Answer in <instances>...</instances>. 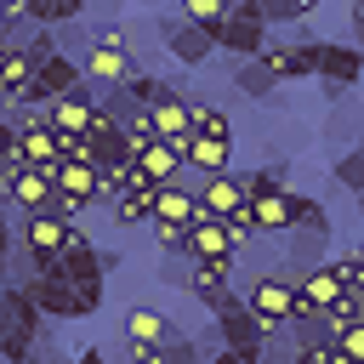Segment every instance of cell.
<instances>
[{"label":"cell","mask_w":364,"mask_h":364,"mask_svg":"<svg viewBox=\"0 0 364 364\" xmlns=\"http://www.w3.org/2000/svg\"><path fill=\"white\" fill-rule=\"evenodd\" d=\"M80 68H85V80H91V85H102V91L125 85V80H131L125 28H119V23H91V51L80 57Z\"/></svg>","instance_id":"1"},{"label":"cell","mask_w":364,"mask_h":364,"mask_svg":"<svg viewBox=\"0 0 364 364\" xmlns=\"http://www.w3.org/2000/svg\"><path fill=\"white\" fill-rule=\"evenodd\" d=\"M267 17H262V0H228V17H222V28H216V51H228L233 63H250V57H262V46H267Z\"/></svg>","instance_id":"2"},{"label":"cell","mask_w":364,"mask_h":364,"mask_svg":"<svg viewBox=\"0 0 364 364\" xmlns=\"http://www.w3.org/2000/svg\"><path fill=\"white\" fill-rule=\"evenodd\" d=\"M318 46H324V40H307V34H290V40H273V34H267V46H262L256 63L273 74V85L313 80V74H318Z\"/></svg>","instance_id":"3"},{"label":"cell","mask_w":364,"mask_h":364,"mask_svg":"<svg viewBox=\"0 0 364 364\" xmlns=\"http://www.w3.org/2000/svg\"><path fill=\"white\" fill-rule=\"evenodd\" d=\"M245 307L256 313V330L262 336H273V330H284L301 307H296V284H284L279 273H267V279H250L245 284Z\"/></svg>","instance_id":"4"},{"label":"cell","mask_w":364,"mask_h":364,"mask_svg":"<svg viewBox=\"0 0 364 364\" xmlns=\"http://www.w3.org/2000/svg\"><path fill=\"white\" fill-rule=\"evenodd\" d=\"M74 233H80L74 222H63V216L40 210V216H23V228H17V245L28 250V262H34V267H46V262H57V256L68 250V239H74Z\"/></svg>","instance_id":"5"},{"label":"cell","mask_w":364,"mask_h":364,"mask_svg":"<svg viewBox=\"0 0 364 364\" xmlns=\"http://www.w3.org/2000/svg\"><path fill=\"white\" fill-rule=\"evenodd\" d=\"M154 28H159V40H165V51L182 63V68H199V63H210V51H216V40L205 34V28H193V23H182L176 11H165V17H154Z\"/></svg>","instance_id":"6"},{"label":"cell","mask_w":364,"mask_h":364,"mask_svg":"<svg viewBox=\"0 0 364 364\" xmlns=\"http://www.w3.org/2000/svg\"><path fill=\"white\" fill-rule=\"evenodd\" d=\"M210 330L222 336V347H245V353H256V347H262L256 313L245 307V296H239V290H228V301H216V307H210Z\"/></svg>","instance_id":"7"},{"label":"cell","mask_w":364,"mask_h":364,"mask_svg":"<svg viewBox=\"0 0 364 364\" xmlns=\"http://www.w3.org/2000/svg\"><path fill=\"white\" fill-rule=\"evenodd\" d=\"M245 216L256 222V233H273V239H284V233L296 228V193H290V188L256 193V199H245Z\"/></svg>","instance_id":"8"},{"label":"cell","mask_w":364,"mask_h":364,"mask_svg":"<svg viewBox=\"0 0 364 364\" xmlns=\"http://www.w3.org/2000/svg\"><path fill=\"white\" fill-rule=\"evenodd\" d=\"M23 290H28V301L40 307L46 324H74L80 318V301H74V284L68 279H28Z\"/></svg>","instance_id":"9"},{"label":"cell","mask_w":364,"mask_h":364,"mask_svg":"<svg viewBox=\"0 0 364 364\" xmlns=\"http://www.w3.org/2000/svg\"><path fill=\"white\" fill-rule=\"evenodd\" d=\"M176 330H171V313H159V307H148V301H131L125 307V347L131 353H142V347H165Z\"/></svg>","instance_id":"10"},{"label":"cell","mask_w":364,"mask_h":364,"mask_svg":"<svg viewBox=\"0 0 364 364\" xmlns=\"http://www.w3.org/2000/svg\"><path fill=\"white\" fill-rule=\"evenodd\" d=\"M193 205H199L205 216H216V222H228V216H239V210H245V188H239V171H222V176H205V182H199V193H193Z\"/></svg>","instance_id":"11"},{"label":"cell","mask_w":364,"mask_h":364,"mask_svg":"<svg viewBox=\"0 0 364 364\" xmlns=\"http://www.w3.org/2000/svg\"><path fill=\"white\" fill-rule=\"evenodd\" d=\"M318 80H324V91H353L364 80V51L358 46H318Z\"/></svg>","instance_id":"12"},{"label":"cell","mask_w":364,"mask_h":364,"mask_svg":"<svg viewBox=\"0 0 364 364\" xmlns=\"http://www.w3.org/2000/svg\"><path fill=\"white\" fill-rule=\"evenodd\" d=\"M80 80H85V68H80L74 57H63V51H57V57H46V63H40V74H34L28 97H34V102H57V97H68Z\"/></svg>","instance_id":"13"},{"label":"cell","mask_w":364,"mask_h":364,"mask_svg":"<svg viewBox=\"0 0 364 364\" xmlns=\"http://www.w3.org/2000/svg\"><path fill=\"white\" fill-rule=\"evenodd\" d=\"M228 290H233V256H222V262H193V267H188V296H193L199 307L228 301Z\"/></svg>","instance_id":"14"},{"label":"cell","mask_w":364,"mask_h":364,"mask_svg":"<svg viewBox=\"0 0 364 364\" xmlns=\"http://www.w3.org/2000/svg\"><path fill=\"white\" fill-rule=\"evenodd\" d=\"M341 296H347V290H341V279L330 273V262H318V267H307V273L296 279V307H307V313H330Z\"/></svg>","instance_id":"15"},{"label":"cell","mask_w":364,"mask_h":364,"mask_svg":"<svg viewBox=\"0 0 364 364\" xmlns=\"http://www.w3.org/2000/svg\"><path fill=\"white\" fill-rule=\"evenodd\" d=\"M148 125L159 131V142H171V148H188V136H193V131H188V97H182V85L148 108Z\"/></svg>","instance_id":"16"},{"label":"cell","mask_w":364,"mask_h":364,"mask_svg":"<svg viewBox=\"0 0 364 364\" xmlns=\"http://www.w3.org/2000/svg\"><path fill=\"white\" fill-rule=\"evenodd\" d=\"M182 165L199 171V176H222V171H233V136H188Z\"/></svg>","instance_id":"17"},{"label":"cell","mask_w":364,"mask_h":364,"mask_svg":"<svg viewBox=\"0 0 364 364\" xmlns=\"http://www.w3.org/2000/svg\"><path fill=\"white\" fill-rule=\"evenodd\" d=\"M23 216H40L51 210V171H34V165H17L11 171V193H6Z\"/></svg>","instance_id":"18"},{"label":"cell","mask_w":364,"mask_h":364,"mask_svg":"<svg viewBox=\"0 0 364 364\" xmlns=\"http://www.w3.org/2000/svg\"><path fill=\"white\" fill-rule=\"evenodd\" d=\"M279 262H284V239H273V233H256L239 256H233V273H245V284L250 279H267V273H279Z\"/></svg>","instance_id":"19"},{"label":"cell","mask_w":364,"mask_h":364,"mask_svg":"<svg viewBox=\"0 0 364 364\" xmlns=\"http://www.w3.org/2000/svg\"><path fill=\"white\" fill-rule=\"evenodd\" d=\"M34 74H40V63H34V51L23 46V40H11L6 46V57H0V97H28V85H34Z\"/></svg>","instance_id":"20"},{"label":"cell","mask_w":364,"mask_h":364,"mask_svg":"<svg viewBox=\"0 0 364 364\" xmlns=\"http://www.w3.org/2000/svg\"><path fill=\"white\" fill-rule=\"evenodd\" d=\"M222 256H233L222 222L205 216V210H193V222H188V262H222Z\"/></svg>","instance_id":"21"},{"label":"cell","mask_w":364,"mask_h":364,"mask_svg":"<svg viewBox=\"0 0 364 364\" xmlns=\"http://www.w3.org/2000/svg\"><path fill=\"white\" fill-rule=\"evenodd\" d=\"M51 193H63V199H74V205H97V165H74V159H63L57 171H51Z\"/></svg>","instance_id":"22"},{"label":"cell","mask_w":364,"mask_h":364,"mask_svg":"<svg viewBox=\"0 0 364 364\" xmlns=\"http://www.w3.org/2000/svg\"><path fill=\"white\" fill-rule=\"evenodd\" d=\"M154 193H159V182H148V176L136 171V182H131V188H125V193H119V199L108 205V210H114V222H119V228L154 222Z\"/></svg>","instance_id":"23"},{"label":"cell","mask_w":364,"mask_h":364,"mask_svg":"<svg viewBox=\"0 0 364 364\" xmlns=\"http://www.w3.org/2000/svg\"><path fill=\"white\" fill-rule=\"evenodd\" d=\"M91 108H97V102L85 97V80H80L68 97H57V102H51V131H57V136H80V131L91 125Z\"/></svg>","instance_id":"24"},{"label":"cell","mask_w":364,"mask_h":364,"mask_svg":"<svg viewBox=\"0 0 364 364\" xmlns=\"http://www.w3.org/2000/svg\"><path fill=\"white\" fill-rule=\"evenodd\" d=\"M23 165H34V171H57V165H63V136H57L51 125L23 131Z\"/></svg>","instance_id":"25"},{"label":"cell","mask_w":364,"mask_h":364,"mask_svg":"<svg viewBox=\"0 0 364 364\" xmlns=\"http://www.w3.org/2000/svg\"><path fill=\"white\" fill-rule=\"evenodd\" d=\"M136 171H142L148 182H159V188H165V182H182V171H188V165H182V148H171V142H154V148L136 159Z\"/></svg>","instance_id":"26"},{"label":"cell","mask_w":364,"mask_h":364,"mask_svg":"<svg viewBox=\"0 0 364 364\" xmlns=\"http://www.w3.org/2000/svg\"><path fill=\"white\" fill-rule=\"evenodd\" d=\"M91 273H102V267H97V245H91L85 233H74V239H68V250L57 256V279L80 284V279H91Z\"/></svg>","instance_id":"27"},{"label":"cell","mask_w":364,"mask_h":364,"mask_svg":"<svg viewBox=\"0 0 364 364\" xmlns=\"http://www.w3.org/2000/svg\"><path fill=\"white\" fill-rule=\"evenodd\" d=\"M284 330H290V341H296V353H318V347H330V341H336V330H330V318H324V313H307V307H301V313H296V318H290Z\"/></svg>","instance_id":"28"},{"label":"cell","mask_w":364,"mask_h":364,"mask_svg":"<svg viewBox=\"0 0 364 364\" xmlns=\"http://www.w3.org/2000/svg\"><path fill=\"white\" fill-rule=\"evenodd\" d=\"M119 91H125V97H131V102H136V108H142V114H148V108H154V102H159V97H171V91H176V85H171V80H165V74H148V68H131V80H125V85H119Z\"/></svg>","instance_id":"29"},{"label":"cell","mask_w":364,"mask_h":364,"mask_svg":"<svg viewBox=\"0 0 364 364\" xmlns=\"http://www.w3.org/2000/svg\"><path fill=\"white\" fill-rule=\"evenodd\" d=\"M193 193L182 188V182H165L159 193H154V222H193Z\"/></svg>","instance_id":"30"},{"label":"cell","mask_w":364,"mask_h":364,"mask_svg":"<svg viewBox=\"0 0 364 364\" xmlns=\"http://www.w3.org/2000/svg\"><path fill=\"white\" fill-rule=\"evenodd\" d=\"M188 131L193 136H233V119L216 102H188Z\"/></svg>","instance_id":"31"},{"label":"cell","mask_w":364,"mask_h":364,"mask_svg":"<svg viewBox=\"0 0 364 364\" xmlns=\"http://www.w3.org/2000/svg\"><path fill=\"white\" fill-rule=\"evenodd\" d=\"M131 364H205V358L193 353L188 336H171L165 347H142V353H131Z\"/></svg>","instance_id":"32"},{"label":"cell","mask_w":364,"mask_h":364,"mask_svg":"<svg viewBox=\"0 0 364 364\" xmlns=\"http://www.w3.org/2000/svg\"><path fill=\"white\" fill-rule=\"evenodd\" d=\"M131 182H136V165H125V159L102 165V171H97V205H114V199H119Z\"/></svg>","instance_id":"33"},{"label":"cell","mask_w":364,"mask_h":364,"mask_svg":"<svg viewBox=\"0 0 364 364\" xmlns=\"http://www.w3.org/2000/svg\"><path fill=\"white\" fill-rule=\"evenodd\" d=\"M182 23H193V28H205L210 40H216V28H222V17H228V0H182V11H176Z\"/></svg>","instance_id":"34"},{"label":"cell","mask_w":364,"mask_h":364,"mask_svg":"<svg viewBox=\"0 0 364 364\" xmlns=\"http://www.w3.org/2000/svg\"><path fill=\"white\" fill-rule=\"evenodd\" d=\"M233 91H245V97H256V102H262V97H273V74L250 57V63H239V68H233Z\"/></svg>","instance_id":"35"},{"label":"cell","mask_w":364,"mask_h":364,"mask_svg":"<svg viewBox=\"0 0 364 364\" xmlns=\"http://www.w3.org/2000/svg\"><path fill=\"white\" fill-rule=\"evenodd\" d=\"M154 142H159V131H154V125H148V114H142L136 125H125V136H119V159H125V165H136Z\"/></svg>","instance_id":"36"},{"label":"cell","mask_w":364,"mask_h":364,"mask_svg":"<svg viewBox=\"0 0 364 364\" xmlns=\"http://www.w3.org/2000/svg\"><path fill=\"white\" fill-rule=\"evenodd\" d=\"M51 40H57V51H63V57H74V63L91 51V28H85L80 17H74V23H57V28H51Z\"/></svg>","instance_id":"37"},{"label":"cell","mask_w":364,"mask_h":364,"mask_svg":"<svg viewBox=\"0 0 364 364\" xmlns=\"http://www.w3.org/2000/svg\"><path fill=\"white\" fill-rule=\"evenodd\" d=\"M148 233L165 256H188V222H148Z\"/></svg>","instance_id":"38"},{"label":"cell","mask_w":364,"mask_h":364,"mask_svg":"<svg viewBox=\"0 0 364 364\" xmlns=\"http://www.w3.org/2000/svg\"><path fill=\"white\" fill-rule=\"evenodd\" d=\"M256 364H296V341H290V330H273V336H262V347H256Z\"/></svg>","instance_id":"39"},{"label":"cell","mask_w":364,"mask_h":364,"mask_svg":"<svg viewBox=\"0 0 364 364\" xmlns=\"http://www.w3.org/2000/svg\"><path fill=\"white\" fill-rule=\"evenodd\" d=\"M330 182L347 188V193H364V159H358V154H341V159L330 165Z\"/></svg>","instance_id":"40"},{"label":"cell","mask_w":364,"mask_h":364,"mask_svg":"<svg viewBox=\"0 0 364 364\" xmlns=\"http://www.w3.org/2000/svg\"><path fill=\"white\" fill-rule=\"evenodd\" d=\"M23 165V131L0 114V171H17Z\"/></svg>","instance_id":"41"},{"label":"cell","mask_w":364,"mask_h":364,"mask_svg":"<svg viewBox=\"0 0 364 364\" xmlns=\"http://www.w3.org/2000/svg\"><path fill=\"white\" fill-rule=\"evenodd\" d=\"M336 353H341L347 364H364V318L347 324V330H336Z\"/></svg>","instance_id":"42"},{"label":"cell","mask_w":364,"mask_h":364,"mask_svg":"<svg viewBox=\"0 0 364 364\" xmlns=\"http://www.w3.org/2000/svg\"><path fill=\"white\" fill-rule=\"evenodd\" d=\"M222 233H228V250L239 256V250H245V245L256 239V222H250V216L239 210V216H228V222H222Z\"/></svg>","instance_id":"43"},{"label":"cell","mask_w":364,"mask_h":364,"mask_svg":"<svg viewBox=\"0 0 364 364\" xmlns=\"http://www.w3.org/2000/svg\"><path fill=\"white\" fill-rule=\"evenodd\" d=\"M74 301H80V318H91V313L102 307V273L80 279V284H74Z\"/></svg>","instance_id":"44"},{"label":"cell","mask_w":364,"mask_h":364,"mask_svg":"<svg viewBox=\"0 0 364 364\" xmlns=\"http://www.w3.org/2000/svg\"><path fill=\"white\" fill-rule=\"evenodd\" d=\"M324 318H330V330H347V324H358V318H364V301H358V296H341Z\"/></svg>","instance_id":"45"},{"label":"cell","mask_w":364,"mask_h":364,"mask_svg":"<svg viewBox=\"0 0 364 364\" xmlns=\"http://www.w3.org/2000/svg\"><path fill=\"white\" fill-rule=\"evenodd\" d=\"M262 17H267V28H279V23H301L296 0H262Z\"/></svg>","instance_id":"46"},{"label":"cell","mask_w":364,"mask_h":364,"mask_svg":"<svg viewBox=\"0 0 364 364\" xmlns=\"http://www.w3.org/2000/svg\"><path fill=\"white\" fill-rule=\"evenodd\" d=\"M188 267H193L188 256H165V262H159V279H165V284H182V290H188Z\"/></svg>","instance_id":"47"},{"label":"cell","mask_w":364,"mask_h":364,"mask_svg":"<svg viewBox=\"0 0 364 364\" xmlns=\"http://www.w3.org/2000/svg\"><path fill=\"white\" fill-rule=\"evenodd\" d=\"M205 364H256V353H245V347H216Z\"/></svg>","instance_id":"48"},{"label":"cell","mask_w":364,"mask_h":364,"mask_svg":"<svg viewBox=\"0 0 364 364\" xmlns=\"http://www.w3.org/2000/svg\"><path fill=\"white\" fill-rule=\"evenodd\" d=\"M296 364H347V358H341L336 341H330V347H318V353H296Z\"/></svg>","instance_id":"49"},{"label":"cell","mask_w":364,"mask_h":364,"mask_svg":"<svg viewBox=\"0 0 364 364\" xmlns=\"http://www.w3.org/2000/svg\"><path fill=\"white\" fill-rule=\"evenodd\" d=\"M11 245H17V233L6 228V205H0V284H6V256H11Z\"/></svg>","instance_id":"50"},{"label":"cell","mask_w":364,"mask_h":364,"mask_svg":"<svg viewBox=\"0 0 364 364\" xmlns=\"http://www.w3.org/2000/svg\"><path fill=\"white\" fill-rule=\"evenodd\" d=\"M188 341H193V353H199V358H210V353L222 347V336H216V330H199V336H188Z\"/></svg>","instance_id":"51"},{"label":"cell","mask_w":364,"mask_h":364,"mask_svg":"<svg viewBox=\"0 0 364 364\" xmlns=\"http://www.w3.org/2000/svg\"><path fill=\"white\" fill-rule=\"evenodd\" d=\"M347 23H353V46L364 51V0H353V6H347Z\"/></svg>","instance_id":"52"},{"label":"cell","mask_w":364,"mask_h":364,"mask_svg":"<svg viewBox=\"0 0 364 364\" xmlns=\"http://www.w3.org/2000/svg\"><path fill=\"white\" fill-rule=\"evenodd\" d=\"M68 364H108V358H102V347H80Z\"/></svg>","instance_id":"53"},{"label":"cell","mask_w":364,"mask_h":364,"mask_svg":"<svg viewBox=\"0 0 364 364\" xmlns=\"http://www.w3.org/2000/svg\"><path fill=\"white\" fill-rule=\"evenodd\" d=\"M97 267H102V279H108V273L119 267V250H97Z\"/></svg>","instance_id":"54"},{"label":"cell","mask_w":364,"mask_h":364,"mask_svg":"<svg viewBox=\"0 0 364 364\" xmlns=\"http://www.w3.org/2000/svg\"><path fill=\"white\" fill-rule=\"evenodd\" d=\"M353 262H358V273H364V228H358V239H353V250H347Z\"/></svg>","instance_id":"55"},{"label":"cell","mask_w":364,"mask_h":364,"mask_svg":"<svg viewBox=\"0 0 364 364\" xmlns=\"http://www.w3.org/2000/svg\"><path fill=\"white\" fill-rule=\"evenodd\" d=\"M318 6H324V0H296V11H301V17H313Z\"/></svg>","instance_id":"56"},{"label":"cell","mask_w":364,"mask_h":364,"mask_svg":"<svg viewBox=\"0 0 364 364\" xmlns=\"http://www.w3.org/2000/svg\"><path fill=\"white\" fill-rule=\"evenodd\" d=\"M353 154H358V159H364V136H358V148H353Z\"/></svg>","instance_id":"57"},{"label":"cell","mask_w":364,"mask_h":364,"mask_svg":"<svg viewBox=\"0 0 364 364\" xmlns=\"http://www.w3.org/2000/svg\"><path fill=\"white\" fill-rule=\"evenodd\" d=\"M358 301H364V290H358Z\"/></svg>","instance_id":"58"},{"label":"cell","mask_w":364,"mask_h":364,"mask_svg":"<svg viewBox=\"0 0 364 364\" xmlns=\"http://www.w3.org/2000/svg\"><path fill=\"white\" fill-rule=\"evenodd\" d=\"M28 364H34V358H28Z\"/></svg>","instance_id":"59"}]
</instances>
